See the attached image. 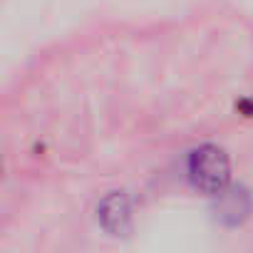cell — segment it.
I'll return each instance as SVG.
<instances>
[{
  "mask_svg": "<svg viewBox=\"0 0 253 253\" xmlns=\"http://www.w3.org/2000/svg\"><path fill=\"white\" fill-rule=\"evenodd\" d=\"M218 216L223 218V221H228V223H236V221H241L246 213H248V196L243 194V191H228L226 194V189L218 194Z\"/></svg>",
  "mask_w": 253,
  "mask_h": 253,
  "instance_id": "obj_2",
  "label": "cell"
},
{
  "mask_svg": "<svg viewBox=\"0 0 253 253\" xmlns=\"http://www.w3.org/2000/svg\"><path fill=\"white\" fill-rule=\"evenodd\" d=\"M228 176H231V167L223 149L206 144L189 157V179L194 189L216 196L228 186Z\"/></svg>",
  "mask_w": 253,
  "mask_h": 253,
  "instance_id": "obj_1",
  "label": "cell"
},
{
  "mask_svg": "<svg viewBox=\"0 0 253 253\" xmlns=\"http://www.w3.org/2000/svg\"><path fill=\"white\" fill-rule=\"evenodd\" d=\"M99 216H102V221L109 231H124V223H126V218H129V209H126L122 196H112L102 204Z\"/></svg>",
  "mask_w": 253,
  "mask_h": 253,
  "instance_id": "obj_3",
  "label": "cell"
}]
</instances>
